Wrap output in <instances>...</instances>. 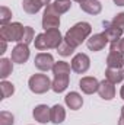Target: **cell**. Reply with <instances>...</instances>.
<instances>
[{
	"label": "cell",
	"instance_id": "27",
	"mask_svg": "<svg viewBox=\"0 0 124 125\" xmlns=\"http://www.w3.org/2000/svg\"><path fill=\"white\" fill-rule=\"evenodd\" d=\"M34 44H35V48L38 51H47V45H45V36L44 33H38L34 39Z\"/></svg>",
	"mask_w": 124,
	"mask_h": 125
},
{
	"label": "cell",
	"instance_id": "1",
	"mask_svg": "<svg viewBox=\"0 0 124 125\" xmlns=\"http://www.w3.org/2000/svg\"><path fill=\"white\" fill-rule=\"evenodd\" d=\"M92 33V26L88 22H79L76 25H73L64 35V42H67L70 47H73L74 50L85 41H88L89 35Z\"/></svg>",
	"mask_w": 124,
	"mask_h": 125
},
{
	"label": "cell",
	"instance_id": "16",
	"mask_svg": "<svg viewBox=\"0 0 124 125\" xmlns=\"http://www.w3.org/2000/svg\"><path fill=\"white\" fill-rule=\"evenodd\" d=\"M107 65L110 68H121L124 65V55L118 51H111L107 57Z\"/></svg>",
	"mask_w": 124,
	"mask_h": 125
},
{
	"label": "cell",
	"instance_id": "26",
	"mask_svg": "<svg viewBox=\"0 0 124 125\" xmlns=\"http://www.w3.org/2000/svg\"><path fill=\"white\" fill-rule=\"evenodd\" d=\"M15 118L10 112L7 111H1L0 112V125H13Z\"/></svg>",
	"mask_w": 124,
	"mask_h": 125
},
{
	"label": "cell",
	"instance_id": "9",
	"mask_svg": "<svg viewBox=\"0 0 124 125\" xmlns=\"http://www.w3.org/2000/svg\"><path fill=\"white\" fill-rule=\"evenodd\" d=\"M108 42L110 41H108L107 35L102 32V33H95L92 36H89L88 41H86V45H88V48L91 51H101V50H104L107 47Z\"/></svg>",
	"mask_w": 124,
	"mask_h": 125
},
{
	"label": "cell",
	"instance_id": "32",
	"mask_svg": "<svg viewBox=\"0 0 124 125\" xmlns=\"http://www.w3.org/2000/svg\"><path fill=\"white\" fill-rule=\"evenodd\" d=\"M0 42H1V51H0V54H4L6 52V44H7V41L0 39Z\"/></svg>",
	"mask_w": 124,
	"mask_h": 125
},
{
	"label": "cell",
	"instance_id": "21",
	"mask_svg": "<svg viewBox=\"0 0 124 125\" xmlns=\"http://www.w3.org/2000/svg\"><path fill=\"white\" fill-rule=\"evenodd\" d=\"M13 71V61L9 58H1L0 60V79L6 80Z\"/></svg>",
	"mask_w": 124,
	"mask_h": 125
},
{
	"label": "cell",
	"instance_id": "25",
	"mask_svg": "<svg viewBox=\"0 0 124 125\" xmlns=\"http://www.w3.org/2000/svg\"><path fill=\"white\" fill-rule=\"evenodd\" d=\"M10 19H12V10L6 6H1L0 7V23L7 25V23H10Z\"/></svg>",
	"mask_w": 124,
	"mask_h": 125
},
{
	"label": "cell",
	"instance_id": "2",
	"mask_svg": "<svg viewBox=\"0 0 124 125\" xmlns=\"http://www.w3.org/2000/svg\"><path fill=\"white\" fill-rule=\"evenodd\" d=\"M25 26L19 22H10L7 25H1L0 28V39H4L7 42H22Z\"/></svg>",
	"mask_w": 124,
	"mask_h": 125
},
{
	"label": "cell",
	"instance_id": "35",
	"mask_svg": "<svg viewBox=\"0 0 124 125\" xmlns=\"http://www.w3.org/2000/svg\"><path fill=\"white\" fill-rule=\"evenodd\" d=\"M120 96H121V99L124 100V84L121 86V90H120Z\"/></svg>",
	"mask_w": 124,
	"mask_h": 125
},
{
	"label": "cell",
	"instance_id": "29",
	"mask_svg": "<svg viewBox=\"0 0 124 125\" xmlns=\"http://www.w3.org/2000/svg\"><path fill=\"white\" fill-rule=\"evenodd\" d=\"M34 41V29L31 26H25V32H24V38H22V42L24 44H31Z\"/></svg>",
	"mask_w": 124,
	"mask_h": 125
},
{
	"label": "cell",
	"instance_id": "8",
	"mask_svg": "<svg viewBox=\"0 0 124 125\" xmlns=\"http://www.w3.org/2000/svg\"><path fill=\"white\" fill-rule=\"evenodd\" d=\"M34 64H35V67L38 70L48 71V70H53V67H54V58L48 52H39V54H37V57L34 60Z\"/></svg>",
	"mask_w": 124,
	"mask_h": 125
},
{
	"label": "cell",
	"instance_id": "20",
	"mask_svg": "<svg viewBox=\"0 0 124 125\" xmlns=\"http://www.w3.org/2000/svg\"><path fill=\"white\" fill-rule=\"evenodd\" d=\"M50 115H51V122L56 125L62 124L63 121L66 119V111H64V108H63L62 105H54L51 108Z\"/></svg>",
	"mask_w": 124,
	"mask_h": 125
},
{
	"label": "cell",
	"instance_id": "15",
	"mask_svg": "<svg viewBox=\"0 0 124 125\" xmlns=\"http://www.w3.org/2000/svg\"><path fill=\"white\" fill-rule=\"evenodd\" d=\"M69 82H70V74H62V76H54V80H53V84H51V89L56 92V93H62L67 89L69 86Z\"/></svg>",
	"mask_w": 124,
	"mask_h": 125
},
{
	"label": "cell",
	"instance_id": "18",
	"mask_svg": "<svg viewBox=\"0 0 124 125\" xmlns=\"http://www.w3.org/2000/svg\"><path fill=\"white\" fill-rule=\"evenodd\" d=\"M105 79L110 80L111 83H121L124 79V70L121 68H107L105 70Z\"/></svg>",
	"mask_w": 124,
	"mask_h": 125
},
{
	"label": "cell",
	"instance_id": "19",
	"mask_svg": "<svg viewBox=\"0 0 124 125\" xmlns=\"http://www.w3.org/2000/svg\"><path fill=\"white\" fill-rule=\"evenodd\" d=\"M104 33L107 35V38H108L110 42H114V41H118V39L121 38L123 29L117 28V26L112 25V23H107V25H105V31H104Z\"/></svg>",
	"mask_w": 124,
	"mask_h": 125
},
{
	"label": "cell",
	"instance_id": "24",
	"mask_svg": "<svg viewBox=\"0 0 124 125\" xmlns=\"http://www.w3.org/2000/svg\"><path fill=\"white\" fill-rule=\"evenodd\" d=\"M0 87H1V99H7L10 97L12 94L15 93V86L10 83V82H6V80H1L0 83Z\"/></svg>",
	"mask_w": 124,
	"mask_h": 125
},
{
	"label": "cell",
	"instance_id": "3",
	"mask_svg": "<svg viewBox=\"0 0 124 125\" xmlns=\"http://www.w3.org/2000/svg\"><path fill=\"white\" fill-rule=\"evenodd\" d=\"M51 84L53 82L48 79V76L45 74H34L29 77L28 80V86H29V90L35 94H42L47 93L50 89H51Z\"/></svg>",
	"mask_w": 124,
	"mask_h": 125
},
{
	"label": "cell",
	"instance_id": "17",
	"mask_svg": "<svg viewBox=\"0 0 124 125\" xmlns=\"http://www.w3.org/2000/svg\"><path fill=\"white\" fill-rule=\"evenodd\" d=\"M80 9L88 15H99L102 10V4L99 3V0H85L80 4Z\"/></svg>",
	"mask_w": 124,
	"mask_h": 125
},
{
	"label": "cell",
	"instance_id": "22",
	"mask_svg": "<svg viewBox=\"0 0 124 125\" xmlns=\"http://www.w3.org/2000/svg\"><path fill=\"white\" fill-rule=\"evenodd\" d=\"M51 7H53V10L60 16V15H63V13H66V12L70 10L72 1H70V0H56V1L51 3Z\"/></svg>",
	"mask_w": 124,
	"mask_h": 125
},
{
	"label": "cell",
	"instance_id": "4",
	"mask_svg": "<svg viewBox=\"0 0 124 125\" xmlns=\"http://www.w3.org/2000/svg\"><path fill=\"white\" fill-rule=\"evenodd\" d=\"M41 23H42V28L45 31H48V29H59V26H60V16L53 10L51 3L48 6H45Z\"/></svg>",
	"mask_w": 124,
	"mask_h": 125
},
{
	"label": "cell",
	"instance_id": "12",
	"mask_svg": "<svg viewBox=\"0 0 124 125\" xmlns=\"http://www.w3.org/2000/svg\"><path fill=\"white\" fill-rule=\"evenodd\" d=\"M98 93L104 100H111L115 97V86L114 83H111L110 80H102L99 82V87H98Z\"/></svg>",
	"mask_w": 124,
	"mask_h": 125
},
{
	"label": "cell",
	"instance_id": "11",
	"mask_svg": "<svg viewBox=\"0 0 124 125\" xmlns=\"http://www.w3.org/2000/svg\"><path fill=\"white\" fill-rule=\"evenodd\" d=\"M51 0H24L22 7L28 15H35L38 13L44 6H48Z\"/></svg>",
	"mask_w": 124,
	"mask_h": 125
},
{
	"label": "cell",
	"instance_id": "14",
	"mask_svg": "<svg viewBox=\"0 0 124 125\" xmlns=\"http://www.w3.org/2000/svg\"><path fill=\"white\" fill-rule=\"evenodd\" d=\"M64 103L72 111H77L83 105V97L77 93V92H70V93H67L64 96Z\"/></svg>",
	"mask_w": 124,
	"mask_h": 125
},
{
	"label": "cell",
	"instance_id": "28",
	"mask_svg": "<svg viewBox=\"0 0 124 125\" xmlns=\"http://www.w3.org/2000/svg\"><path fill=\"white\" fill-rule=\"evenodd\" d=\"M57 50H59V54L63 55V57H69V55H72V54L74 52V48L70 47V45H69L67 42H64V41H63V44L57 48Z\"/></svg>",
	"mask_w": 124,
	"mask_h": 125
},
{
	"label": "cell",
	"instance_id": "31",
	"mask_svg": "<svg viewBox=\"0 0 124 125\" xmlns=\"http://www.w3.org/2000/svg\"><path fill=\"white\" fill-rule=\"evenodd\" d=\"M112 25H115L117 28H120V29H123L124 31V12L121 13H117L115 16H114V19H112V22H111Z\"/></svg>",
	"mask_w": 124,
	"mask_h": 125
},
{
	"label": "cell",
	"instance_id": "5",
	"mask_svg": "<svg viewBox=\"0 0 124 125\" xmlns=\"http://www.w3.org/2000/svg\"><path fill=\"white\" fill-rule=\"evenodd\" d=\"M89 67H91V58L86 54L80 52V54H76L73 57V60H72V70L76 71L77 74L86 73L89 70Z\"/></svg>",
	"mask_w": 124,
	"mask_h": 125
},
{
	"label": "cell",
	"instance_id": "34",
	"mask_svg": "<svg viewBox=\"0 0 124 125\" xmlns=\"http://www.w3.org/2000/svg\"><path fill=\"white\" fill-rule=\"evenodd\" d=\"M114 3L117 6H124V0H114Z\"/></svg>",
	"mask_w": 124,
	"mask_h": 125
},
{
	"label": "cell",
	"instance_id": "7",
	"mask_svg": "<svg viewBox=\"0 0 124 125\" xmlns=\"http://www.w3.org/2000/svg\"><path fill=\"white\" fill-rule=\"evenodd\" d=\"M29 58V48L26 44L24 42H19L13 50H12V57L10 60L16 64H25Z\"/></svg>",
	"mask_w": 124,
	"mask_h": 125
},
{
	"label": "cell",
	"instance_id": "13",
	"mask_svg": "<svg viewBox=\"0 0 124 125\" xmlns=\"http://www.w3.org/2000/svg\"><path fill=\"white\" fill-rule=\"evenodd\" d=\"M50 112H51V108H48L47 105H38L34 108L32 115H34L35 121H38L39 124H47V122H51Z\"/></svg>",
	"mask_w": 124,
	"mask_h": 125
},
{
	"label": "cell",
	"instance_id": "30",
	"mask_svg": "<svg viewBox=\"0 0 124 125\" xmlns=\"http://www.w3.org/2000/svg\"><path fill=\"white\" fill-rule=\"evenodd\" d=\"M111 51H118L124 55V36L120 38L118 41H114L111 42Z\"/></svg>",
	"mask_w": 124,
	"mask_h": 125
},
{
	"label": "cell",
	"instance_id": "10",
	"mask_svg": "<svg viewBox=\"0 0 124 125\" xmlns=\"http://www.w3.org/2000/svg\"><path fill=\"white\" fill-rule=\"evenodd\" d=\"M79 87H80V90H82L85 94H93L95 92H98L99 82H98L95 77L86 76V77H82V79H80Z\"/></svg>",
	"mask_w": 124,
	"mask_h": 125
},
{
	"label": "cell",
	"instance_id": "33",
	"mask_svg": "<svg viewBox=\"0 0 124 125\" xmlns=\"http://www.w3.org/2000/svg\"><path fill=\"white\" fill-rule=\"evenodd\" d=\"M118 125H124V106L121 108V115H120V119H118Z\"/></svg>",
	"mask_w": 124,
	"mask_h": 125
},
{
	"label": "cell",
	"instance_id": "23",
	"mask_svg": "<svg viewBox=\"0 0 124 125\" xmlns=\"http://www.w3.org/2000/svg\"><path fill=\"white\" fill-rule=\"evenodd\" d=\"M70 64L66 61H59L54 62V67H53V74L54 76H62V74H70Z\"/></svg>",
	"mask_w": 124,
	"mask_h": 125
},
{
	"label": "cell",
	"instance_id": "36",
	"mask_svg": "<svg viewBox=\"0 0 124 125\" xmlns=\"http://www.w3.org/2000/svg\"><path fill=\"white\" fill-rule=\"evenodd\" d=\"M74 1H77V3H79V4H82V3H83V1H85V0H74Z\"/></svg>",
	"mask_w": 124,
	"mask_h": 125
},
{
	"label": "cell",
	"instance_id": "6",
	"mask_svg": "<svg viewBox=\"0 0 124 125\" xmlns=\"http://www.w3.org/2000/svg\"><path fill=\"white\" fill-rule=\"evenodd\" d=\"M44 36H45L47 50H57L64 41V38L60 33V29H48L44 32Z\"/></svg>",
	"mask_w": 124,
	"mask_h": 125
}]
</instances>
